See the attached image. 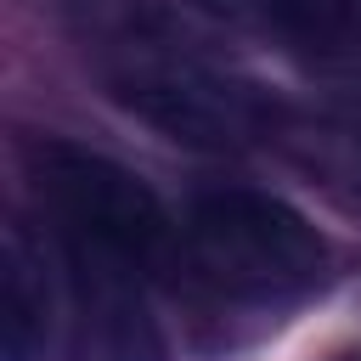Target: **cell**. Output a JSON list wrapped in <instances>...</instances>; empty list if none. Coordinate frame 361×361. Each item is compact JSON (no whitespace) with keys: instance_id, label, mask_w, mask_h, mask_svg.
<instances>
[{"instance_id":"1","label":"cell","mask_w":361,"mask_h":361,"mask_svg":"<svg viewBox=\"0 0 361 361\" xmlns=\"http://www.w3.org/2000/svg\"><path fill=\"white\" fill-rule=\"evenodd\" d=\"M96 68L107 96L124 113H135L141 124H152L180 147L237 152L254 141H276V124H282L276 102H265L259 85L226 73L220 62H209L203 51H192L164 28L118 23L102 39Z\"/></svg>"},{"instance_id":"2","label":"cell","mask_w":361,"mask_h":361,"mask_svg":"<svg viewBox=\"0 0 361 361\" xmlns=\"http://www.w3.org/2000/svg\"><path fill=\"white\" fill-rule=\"evenodd\" d=\"M186 254L209 288L243 305H293L310 299L327 271V237L271 192H203L186 214Z\"/></svg>"},{"instance_id":"3","label":"cell","mask_w":361,"mask_h":361,"mask_svg":"<svg viewBox=\"0 0 361 361\" xmlns=\"http://www.w3.org/2000/svg\"><path fill=\"white\" fill-rule=\"evenodd\" d=\"M28 175L45 209L68 237H85L107 254H118L135 271H158L175 254V220L158 203V192L130 175L124 164L85 152L73 141H34L28 147Z\"/></svg>"},{"instance_id":"4","label":"cell","mask_w":361,"mask_h":361,"mask_svg":"<svg viewBox=\"0 0 361 361\" xmlns=\"http://www.w3.org/2000/svg\"><path fill=\"white\" fill-rule=\"evenodd\" d=\"M68 355L73 361H164V333L141 299V271L62 231Z\"/></svg>"},{"instance_id":"5","label":"cell","mask_w":361,"mask_h":361,"mask_svg":"<svg viewBox=\"0 0 361 361\" xmlns=\"http://www.w3.org/2000/svg\"><path fill=\"white\" fill-rule=\"evenodd\" d=\"M56 322V276L45 243L28 220H6L0 231V350L6 361H39Z\"/></svg>"},{"instance_id":"6","label":"cell","mask_w":361,"mask_h":361,"mask_svg":"<svg viewBox=\"0 0 361 361\" xmlns=\"http://www.w3.org/2000/svg\"><path fill=\"white\" fill-rule=\"evenodd\" d=\"M197 6L305 62L333 51L344 34H355V0H197Z\"/></svg>"},{"instance_id":"7","label":"cell","mask_w":361,"mask_h":361,"mask_svg":"<svg viewBox=\"0 0 361 361\" xmlns=\"http://www.w3.org/2000/svg\"><path fill=\"white\" fill-rule=\"evenodd\" d=\"M322 85H333L338 96H350V102H361V28L355 34H344L333 51H322V56H310L305 62Z\"/></svg>"},{"instance_id":"8","label":"cell","mask_w":361,"mask_h":361,"mask_svg":"<svg viewBox=\"0 0 361 361\" xmlns=\"http://www.w3.org/2000/svg\"><path fill=\"white\" fill-rule=\"evenodd\" d=\"M338 361H361V350H350V355H338Z\"/></svg>"}]
</instances>
